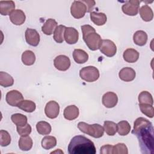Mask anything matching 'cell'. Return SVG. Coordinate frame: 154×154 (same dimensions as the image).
I'll list each match as a JSON object with an SVG mask.
<instances>
[{
  "mask_svg": "<svg viewBox=\"0 0 154 154\" xmlns=\"http://www.w3.org/2000/svg\"><path fill=\"white\" fill-rule=\"evenodd\" d=\"M103 129L107 135L113 136L117 132V124L111 121H105L103 123Z\"/></svg>",
  "mask_w": 154,
  "mask_h": 154,
  "instance_id": "obj_34",
  "label": "cell"
},
{
  "mask_svg": "<svg viewBox=\"0 0 154 154\" xmlns=\"http://www.w3.org/2000/svg\"><path fill=\"white\" fill-rule=\"evenodd\" d=\"M42 146L44 149L49 150L54 148L57 144V140L55 137L53 136H46L45 137L41 142Z\"/></svg>",
  "mask_w": 154,
  "mask_h": 154,
  "instance_id": "obj_29",
  "label": "cell"
},
{
  "mask_svg": "<svg viewBox=\"0 0 154 154\" xmlns=\"http://www.w3.org/2000/svg\"><path fill=\"white\" fill-rule=\"evenodd\" d=\"M55 67L60 71H66L70 66L69 58L64 55H60L56 57L54 60Z\"/></svg>",
  "mask_w": 154,
  "mask_h": 154,
  "instance_id": "obj_10",
  "label": "cell"
},
{
  "mask_svg": "<svg viewBox=\"0 0 154 154\" xmlns=\"http://www.w3.org/2000/svg\"><path fill=\"white\" fill-rule=\"evenodd\" d=\"M90 19L97 26L104 25L107 20V17L105 13H97L96 11L90 13Z\"/></svg>",
  "mask_w": 154,
  "mask_h": 154,
  "instance_id": "obj_21",
  "label": "cell"
},
{
  "mask_svg": "<svg viewBox=\"0 0 154 154\" xmlns=\"http://www.w3.org/2000/svg\"><path fill=\"white\" fill-rule=\"evenodd\" d=\"M82 1L85 4V5L87 7V13L90 12L93 10L94 6L95 5V1H87V0L86 1V0H84V1Z\"/></svg>",
  "mask_w": 154,
  "mask_h": 154,
  "instance_id": "obj_41",
  "label": "cell"
},
{
  "mask_svg": "<svg viewBox=\"0 0 154 154\" xmlns=\"http://www.w3.org/2000/svg\"><path fill=\"white\" fill-rule=\"evenodd\" d=\"M45 112L48 118L51 119H55L60 112V106L58 103L54 100L48 102L45 106Z\"/></svg>",
  "mask_w": 154,
  "mask_h": 154,
  "instance_id": "obj_11",
  "label": "cell"
},
{
  "mask_svg": "<svg viewBox=\"0 0 154 154\" xmlns=\"http://www.w3.org/2000/svg\"><path fill=\"white\" fill-rule=\"evenodd\" d=\"M11 119L17 126H23L27 124V117L20 113L13 114L11 117Z\"/></svg>",
  "mask_w": 154,
  "mask_h": 154,
  "instance_id": "obj_33",
  "label": "cell"
},
{
  "mask_svg": "<svg viewBox=\"0 0 154 154\" xmlns=\"http://www.w3.org/2000/svg\"><path fill=\"white\" fill-rule=\"evenodd\" d=\"M70 154H95L96 150L92 141L83 135H76L72 138L69 146Z\"/></svg>",
  "mask_w": 154,
  "mask_h": 154,
  "instance_id": "obj_2",
  "label": "cell"
},
{
  "mask_svg": "<svg viewBox=\"0 0 154 154\" xmlns=\"http://www.w3.org/2000/svg\"><path fill=\"white\" fill-rule=\"evenodd\" d=\"M15 4L13 1H0V13L3 16L10 15L14 10Z\"/></svg>",
  "mask_w": 154,
  "mask_h": 154,
  "instance_id": "obj_17",
  "label": "cell"
},
{
  "mask_svg": "<svg viewBox=\"0 0 154 154\" xmlns=\"http://www.w3.org/2000/svg\"><path fill=\"white\" fill-rule=\"evenodd\" d=\"M134 42L138 46H144L147 41V34L142 30L136 31L133 35Z\"/></svg>",
  "mask_w": 154,
  "mask_h": 154,
  "instance_id": "obj_23",
  "label": "cell"
},
{
  "mask_svg": "<svg viewBox=\"0 0 154 154\" xmlns=\"http://www.w3.org/2000/svg\"><path fill=\"white\" fill-rule=\"evenodd\" d=\"M31 126L29 124H26L23 126H17V131L20 136H26L31 132Z\"/></svg>",
  "mask_w": 154,
  "mask_h": 154,
  "instance_id": "obj_39",
  "label": "cell"
},
{
  "mask_svg": "<svg viewBox=\"0 0 154 154\" xmlns=\"http://www.w3.org/2000/svg\"><path fill=\"white\" fill-rule=\"evenodd\" d=\"M66 26L64 25H58L54 32V39L58 43H61L64 41L63 34L64 32V30L66 29Z\"/></svg>",
  "mask_w": 154,
  "mask_h": 154,
  "instance_id": "obj_35",
  "label": "cell"
},
{
  "mask_svg": "<svg viewBox=\"0 0 154 154\" xmlns=\"http://www.w3.org/2000/svg\"><path fill=\"white\" fill-rule=\"evenodd\" d=\"M57 25L58 23L55 19H49L42 26V31L45 34L50 35L53 34V32H54V31L58 26Z\"/></svg>",
  "mask_w": 154,
  "mask_h": 154,
  "instance_id": "obj_20",
  "label": "cell"
},
{
  "mask_svg": "<svg viewBox=\"0 0 154 154\" xmlns=\"http://www.w3.org/2000/svg\"><path fill=\"white\" fill-rule=\"evenodd\" d=\"M119 76L121 80L125 82H130L135 79L136 73L131 67H126L120 70Z\"/></svg>",
  "mask_w": 154,
  "mask_h": 154,
  "instance_id": "obj_16",
  "label": "cell"
},
{
  "mask_svg": "<svg viewBox=\"0 0 154 154\" xmlns=\"http://www.w3.org/2000/svg\"><path fill=\"white\" fill-rule=\"evenodd\" d=\"M140 2L138 0H130L124 4L122 9L123 12L128 16H135L140 9Z\"/></svg>",
  "mask_w": 154,
  "mask_h": 154,
  "instance_id": "obj_8",
  "label": "cell"
},
{
  "mask_svg": "<svg viewBox=\"0 0 154 154\" xmlns=\"http://www.w3.org/2000/svg\"><path fill=\"white\" fill-rule=\"evenodd\" d=\"M81 30L83 40L88 48L91 51L99 49L102 40L100 35L96 32L95 29L89 25H84L81 26Z\"/></svg>",
  "mask_w": 154,
  "mask_h": 154,
  "instance_id": "obj_3",
  "label": "cell"
},
{
  "mask_svg": "<svg viewBox=\"0 0 154 154\" xmlns=\"http://www.w3.org/2000/svg\"><path fill=\"white\" fill-rule=\"evenodd\" d=\"M36 129L41 135H48L51 132V126L46 122L40 121L37 123Z\"/></svg>",
  "mask_w": 154,
  "mask_h": 154,
  "instance_id": "obj_30",
  "label": "cell"
},
{
  "mask_svg": "<svg viewBox=\"0 0 154 154\" xmlns=\"http://www.w3.org/2000/svg\"><path fill=\"white\" fill-rule=\"evenodd\" d=\"M123 57L125 61L133 63L138 60L139 52L134 49L128 48L124 51Z\"/></svg>",
  "mask_w": 154,
  "mask_h": 154,
  "instance_id": "obj_19",
  "label": "cell"
},
{
  "mask_svg": "<svg viewBox=\"0 0 154 154\" xmlns=\"http://www.w3.org/2000/svg\"><path fill=\"white\" fill-rule=\"evenodd\" d=\"M113 146L110 144H106L101 147L100 153V154H112Z\"/></svg>",
  "mask_w": 154,
  "mask_h": 154,
  "instance_id": "obj_40",
  "label": "cell"
},
{
  "mask_svg": "<svg viewBox=\"0 0 154 154\" xmlns=\"http://www.w3.org/2000/svg\"><path fill=\"white\" fill-rule=\"evenodd\" d=\"M5 100L10 106H17L19 103L23 100V97L20 92L16 90H13L7 93Z\"/></svg>",
  "mask_w": 154,
  "mask_h": 154,
  "instance_id": "obj_9",
  "label": "cell"
},
{
  "mask_svg": "<svg viewBox=\"0 0 154 154\" xmlns=\"http://www.w3.org/2000/svg\"><path fill=\"white\" fill-rule=\"evenodd\" d=\"M25 40L27 43L32 46H37L40 42V35L34 29L27 28L25 31Z\"/></svg>",
  "mask_w": 154,
  "mask_h": 154,
  "instance_id": "obj_13",
  "label": "cell"
},
{
  "mask_svg": "<svg viewBox=\"0 0 154 154\" xmlns=\"http://www.w3.org/2000/svg\"><path fill=\"white\" fill-rule=\"evenodd\" d=\"M32 140L31 138L28 136H21L19 140V149L23 151L29 150L32 147Z\"/></svg>",
  "mask_w": 154,
  "mask_h": 154,
  "instance_id": "obj_25",
  "label": "cell"
},
{
  "mask_svg": "<svg viewBox=\"0 0 154 154\" xmlns=\"http://www.w3.org/2000/svg\"><path fill=\"white\" fill-rule=\"evenodd\" d=\"M14 79L13 77L7 72H0V85L4 87H8L13 85Z\"/></svg>",
  "mask_w": 154,
  "mask_h": 154,
  "instance_id": "obj_28",
  "label": "cell"
},
{
  "mask_svg": "<svg viewBox=\"0 0 154 154\" xmlns=\"http://www.w3.org/2000/svg\"><path fill=\"white\" fill-rule=\"evenodd\" d=\"M79 113L78 108L74 105H72L67 106L64 109L63 115L66 119L68 120H73L78 117Z\"/></svg>",
  "mask_w": 154,
  "mask_h": 154,
  "instance_id": "obj_18",
  "label": "cell"
},
{
  "mask_svg": "<svg viewBox=\"0 0 154 154\" xmlns=\"http://www.w3.org/2000/svg\"><path fill=\"white\" fill-rule=\"evenodd\" d=\"M140 109L143 114L150 118L154 116V108L152 105L149 104H139Z\"/></svg>",
  "mask_w": 154,
  "mask_h": 154,
  "instance_id": "obj_36",
  "label": "cell"
},
{
  "mask_svg": "<svg viewBox=\"0 0 154 154\" xmlns=\"http://www.w3.org/2000/svg\"><path fill=\"white\" fill-rule=\"evenodd\" d=\"M127 146L124 143H118L113 146L112 154H128Z\"/></svg>",
  "mask_w": 154,
  "mask_h": 154,
  "instance_id": "obj_38",
  "label": "cell"
},
{
  "mask_svg": "<svg viewBox=\"0 0 154 154\" xmlns=\"http://www.w3.org/2000/svg\"><path fill=\"white\" fill-rule=\"evenodd\" d=\"M25 14L24 12L19 9L14 10L10 14L11 22L16 25H21L25 21Z\"/></svg>",
  "mask_w": 154,
  "mask_h": 154,
  "instance_id": "obj_15",
  "label": "cell"
},
{
  "mask_svg": "<svg viewBox=\"0 0 154 154\" xmlns=\"http://www.w3.org/2000/svg\"><path fill=\"white\" fill-rule=\"evenodd\" d=\"M22 61L26 66L32 65L35 61V56L34 53L29 50L24 51L22 55Z\"/></svg>",
  "mask_w": 154,
  "mask_h": 154,
  "instance_id": "obj_26",
  "label": "cell"
},
{
  "mask_svg": "<svg viewBox=\"0 0 154 154\" xmlns=\"http://www.w3.org/2000/svg\"><path fill=\"white\" fill-rule=\"evenodd\" d=\"M11 143V137L9 133L5 130L0 131V144L2 147L8 146Z\"/></svg>",
  "mask_w": 154,
  "mask_h": 154,
  "instance_id": "obj_37",
  "label": "cell"
},
{
  "mask_svg": "<svg viewBox=\"0 0 154 154\" xmlns=\"http://www.w3.org/2000/svg\"><path fill=\"white\" fill-rule=\"evenodd\" d=\"M81 78L87 82H92L99 78V71L94 66H87L82 68L79 71Z\"/></svg>",
  "mask_w": 154,
  "mask_h": 154,
  "instance_id": "obj_5",
  "label": "cell"
},
{
  "mask_svg": "<svg viewBox=\"0 0 154 154\" xmlns=\"http://www.w3.org/2000/svg\"><path fill=\"white\" fill-rule=\"evenodd\" d=\"M117 130L119 134L121 136H125L128 135L131 131V126L129 123L126 120L119 122L117 124Z\"/></svg>",
  "mask_w": 154,
  "mask_h": 154,
  "instance_id": "obj_31",
  "label": "cell"
},
{
  "mask_svg": "<svg viewBox=\"0 0 154 154\" xmlns=\"http://www.w3.org/2000/svg\"><path fill=\"white\" fill-rule=\"evenodd\" d=\"M132 133L136 135L143 153L153 152V128L152 123L144 117L137 118Z\"/></svg>",
  "mask_w": 154,
  "mask_h": 154,
  "instance_id": "obj_1",
  "label": "cell"
},
{
  "mask_svg": "<svg viewBox=\"0 0 154 154\" xmlns=\"http://www.w3.org/2000/svg\"><path fill=\"white\" fill-rule=\"evenodd\" d=\"M73 58L78 64H83L88 60V55L82 49H76L73 51Z\"/></svg>",
  "mask_w": 154,
  "mask_h": 154,
  "instance_id": "obj_22",
  "label": "cell"
},
{
  "mask_svg": "<svg viewBox=\"0 0 154 154\" xmlns=\"http://www.w3.org/2000/svg\"><path fill=\"white\" fill-rule=\"evenodd\" d=\"M140 14L141 19L145 22H149L153 19V13L152 8L147 5H143L140 9Z\"/></svg>",
  "mask_w": 154,
  "mask_h": 154,
  "instance_id": "obj_24",
  "label": "cell"
},
{
  "mask_svg": "<svg viewBox=\"0 0 154 154\" xmlns=\"http://www.w3.org/2000/svg\"><path fill=\"white\" fill-rule=\"evenodd\" d=\"M79 38L78 31L73 27H66L64 32V39L69 45L75 44Z\"/></svg>",
  "mask_w": 154,
  "mask_h": 154,
  "instance_id": "obj_12",
  "label": "cell"
},
{
  "mask_svg": "<svg viewBox=\"0 0 154 154\" xmlns=\"http://www.w3.org/2000/svg\"><path fill=\"white\" fill-rule=\"evenodd\" d=\"M138 102L139 104H149L153 105V99L152 94L149 92L143 91L138 96Z\"/></svg>",
  "mask_w": 154,
  "mask_h": 154,
  "instance_id": "obj_32",
  "label": "cell"
},
{
  "mask_svg": "<svg viewBox=\"0 0 154 154\" xmlns=\"http://www.w3.org/2000/svg\"><path fill=\"white\" fill-rule=\"evenodd\" d=\"M78 128L82 132L96 138L102 137L104 133L103 128L97 123L89 125L85 122H81L78 123Z\"/></svg>",
  "mask_w": 154,
  "mask_h": 154,
  "instance_id": "obj_4",
  "label": "cell"
},
{
  "mask_svg": "<svg viewBox=\"0 0 154 154\" xmlns=\"http://www.w3.org/2000/svg\"><path fill=\"white\" fill-rule=\"evenodd\" d=\"M102 102L105 107L108 108H113L118 102V97L115 93L109 91L103 94Z\"/></svg>",
  "mask_w": 154,
  "mask_h": 154,
  "instance_id": "obj_14",
  "label": "cell"
},
{
  "mask_svg": "<svg viewBox=\"0 0 154 154\" xmlns=\"http://www.w3.org/2000/svg\"><path fill=\"white\" fill-rule=\"evenodd\" d=\"M87 12V7L81 1H74L70 7V13L76 19H81L85 16Z\"/></svg>",
  "mask_w": 154,
  "mask_h": 154,
  "instance_id": "obj_6",
  "label": "cell"
},
{
  "mask_svg": "<svg viewBox=\"0 0 154 154\" xmlns=\"http://www.w3.org/2000/svg\"><path fill=\"white\" fill-rule=\"evenodd\" d=\"M17 107L25 112H32L35 111L36 105H35V103L31 100H23L17 105Z\"/></svg>",
  "mask_w": 154,
  "mask_h": 154,
  "instance_id": "obj_27",
  "label": "cell"
},
{
  "mask_svg": "<svg viewBox=\"0 0 154 154\" xmlns=\"http://www.w3.org/2000/svg\"><path fill=\"white\" fill-rule=\"evenodd\" d=\"M99 49L102 54L108 57H113L117 52V47L115 43L108 39L102 40Z\"/></svg>",
  "mask_w": 154,
  "mask_h": 154,
  "instance_id": "obj_7",
  "label": "cell"
}]
</instances>
